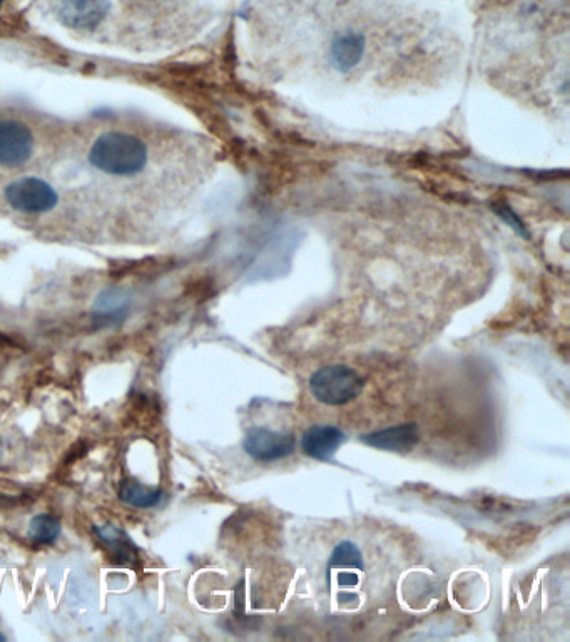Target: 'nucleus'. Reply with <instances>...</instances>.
Wrapping results in <instances>:
<instances>
[{
	"label": "nucleus",
	"mask_w": 570,
	"mask_h": 642,
	"mask_svg": "<svg viewBox=\"0 0 570 642\" xmlns=\"http://www.w3.org/2000/svg\"><path fill=\"white\" fill-rule=\"evenodd\" d=\"M363 572L365 561L357 544L350 541L340 542L328 561L326 577H335L336 584L340 587H357Z\"/></svg>",
	"instance_id": "7"
},
{
	"label": "nucleus",
	"mask_w": 570,
	"mask_h": 642,
	"mask_svg": "<svg viewBox=\"0 0 570 642\" xmlns=\"http://www.w3.org/2000/svg\"><path fill=\"white\" fill-rule=\"evenodd\" d=\"M296 447L295 435L275 432L270 428H253L243 442L246 454L260 462H276L293 454Z\"/></svg>",
	"instance_id": "5"
},
{
	"label": "nucleus",
	"mask_w": 570,
	"mask_h": 642,
	"mask_svg": "<svg viewBox=\"0 0 570 642\" xmlns=\"http://www.w3.org/2000/svg\"><path fill=\"white\" fill-rule=\"evenodd\" d=\"M119 495H121L123 502L131 505V507L151 509V507H156L163 499V490L149 489L146 485L134 482V480H128V482H124Z\"/></svg>",
	"instance_id": "12"
},
{
	"label": "nucleus",
	"mask_w": 570,
	"mask_h": 642,
	"mask_svg": "<svg viewBox=\"0 0 570 642\" xmlns=\"http://www.w3.org/2000/svg\"><path fill=\"white\" fill-rule=\"evenodd\" d=\"M347 435L333 425H313L301 437V449L310 459L326 462L345 444Z\"/></svg>",
	"instance_id": "9"
},
{
	"label": "nucleus",
	"mask_w": 570,
	"mask_h": 642,
	"mask_svg": "<svg viewBox=\"0 0 570 642\" xmlns=\"http://www.w3.org/2000/svg\"><path fill=\"white\" fill-rule=\"evenodd\" d=\"M2 641H6V636H4V634H2V632H0V642H2Z\"/></svg>",
	"instance_id": "15"
},
{
	"label": "nucleus",
	"mask_w": 570,
	"mask_h": 642,
	"mask_svg": "<svg viewBox=\"0 0 570 642\" xmlns=\"http://www.w3.org/2000/svg\"><path fill=\"white\" fill-rule=\"evenodd\" d=\"M365 388L362 375L347 365H328L310 378V392L323 405L340 407L360 397Z\"/></svg>",
	"instance_id": "2"
},
{
	"label": "nucleus",
	"mask_w": 570,
	"mask_h": 642,
	"mask_svg": "<svg viewBox=\"0 0 570 642\" xmlns=\"http://www.w3.org/2000/svg\"><path fill=\"white\" fill-rule=\"evenodd\" d=\"M2 504H4V497H2V495H0V505H2Z\"/></svg>",
	"instance_id": "16"
},
{
	"label": "nucleus",
	"mask_w": 570,
	"mask_h": 642,
	"mask_svg": "<svg viewBox=\"0 0 570 642\" xmlns=\"http://www.w3.org/2000/svg\"><path fill=\"white\" fill-rule=\"evenodd\" d=\"M367 51V39L360 32H341L330 44V61L336 71L350 72L360 66Z\"/></svg>",
	"instance_id": "10"
},
{
	"label": "nucleus",
	"mask_w": 570,
	"mask_h": 642,
	"mask_svg": "<svg viewBox=\"0 0 570 642\" xmlns=\"http://www.w3.org/2000/svg\"><path fill=\"white\" fill-rule=\"evenodd\" d=\"M4 199L21 214H46L59 203L56 189L39 178L17 179L7 186Z\"/></svg>",
	"instance_id": "4"
},
{
	"label": "nucleus",
	"mask_w": 570,
	"mask_h": 642,
	"mask_svg": "<svg viewBox=\"0 0 570 642\" xmlns=\"http://www.w3.org/2000/svg\"><path fill=\"white\" fill-rule=\"evenodd\" d=\"M36 151V133L24 119L0 116V168H22Z\"/></svg>",
	"instance_id": "3"
},
{
	"label": "nucleus",
	"mask_w": 570,
	"mask_h": 642,
	"mask_svg": "<svg viewBox=\"0 0 570 642\" xmlns=\"http://www.w3.org/2000/svg\"><path fill=\"white\" fill-rule=\"evenodd\" d=\"M61 535V522L51 514H39L32 517L29 524V537L39 546H52L56 544Z\"/></svg>",
	"instance_id": "13"
},
{
	"label": "nucleus",
	"mask_w": 570,
	"mask_h": 642,
	"mask_svg": "<svg viewBox=\"0 0 570 642\" xmlns=\"http://www.w3.org/2000/svg\"><path fill=\"white\" fill-rule=\"evenodd\" d=\"M109 14V0H59V21L74 31H92Z\"/></svg>",
	"instance_id": "6"
},
{
	"label": "nucleus",
	"mask_w": 570,
	"mask_h": 642,
	"mask_svg": "<svg viewBox=\"0 0 570 642\" xmlns=\"http://www.w3.org/2000/svg\"><path fill=\"white\" fill-rule=\"evenodd\" d=\"M362 442L373 449L385 450L393 454H408L420 442V432H418L417 423H402V425L363 435Z\"/></svg>",
	"instance_id": "8"
},
{
	"label": "nucleus",
	"mask_w": 570,
	"mask_h": 642,
	"mask_svg": "<svg viewBox=\"0 0 570 642\" xmlns=\"http://www.w3.org/2000/svg\"><path fill=\"white\" fill-rule=\"evenodd\" d=\"M94 532L111 552L114 564L136 567L139 562L138 547L131 541V537L124 530L118 529L116 525L106 524L102 525V527H96Z\"/></svg>",
	"instance_id": "11"
},
{
	"label": "nucleus",
	"mask_w": 570,
	"mask_h": 642,
	"mask_svg": "<svg viewBox=\"0 0 570 642\" xmlns=\"http://www.w3.org/2000/svg\"><path fill=\"white\" fill-rule=\"evenodd\" d=\"M497 214H499L502 220L507 221V223H509V225L512 226L515 231H519L520 235L529 236L527 235V231H525L524 223L519 220V216H517V214H515L514 211L509 208V206H505V204H502L500 208H497Z\"/></svg>",
	"instance_id": "14"
},
{
	"label": "nucleus",
	"mask_w": 570,
	"mask_h": 642,
	"mask_svg": "<svg viewBox=\"0 0 570 642\" xmlns=\"http://www.w3.org/2000/svg\"><path fill=\"white\" fill-rule=\"evenodd\" d=\"M87 159L97 173L112 178H133L148 166L149 148L138 134L112 129L94 139Z\"/></svg>",
	"instance_id": "1"
}]
</instances>
